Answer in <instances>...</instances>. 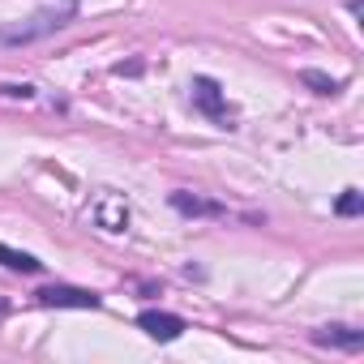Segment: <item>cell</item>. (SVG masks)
<instances>
[{"label": "cell", "mask_w": 364, "mask_h": 364, "mask_svg": "<svg viewBox=\"0 0 364 364\" xmlns=\"http://www.w3.org/2000/svg\"><path fill=\"white\" fill-rule=\"evenodd\" d=\"M73 9H77V0H65L60 9H39L31 22H22V26H9V31H0V43H14V48H18V43H35V39L52 35V31L69 26Z\"/></svg>", "instance_id": "cell-1"}, {"label": "cell", "mask_w": 364, "mask_h": 364, "mask_svg": "<svg viewBox=\"0 0 364 364\" xmlns=\"http://www.w3.org/2000/svg\"><path fill=\"white\" fill-rule=\"evenodd\" d=\"M189 90H193L198 112H206L219 129H236V112H232V103H228V95H223V86L215 77H193Z\"/></svg>", "instance_id": "cell-2"}, {"label": "cell", "mask_w": 364, "mask_h": 364, "mask_svg": "<svg viewBox=\"0 0 364 364\" xmlns=\"http://www.w3.org/2000/svg\"><path fill=\"white\" fill-rule=\"evenodd\" d=\"M35 300H39L43 309H99V304H103L95 291H86V287H69V283L39 287V291H35Z\"/></svg>", "instance_id": "cell-3"}, {"label": "cell", "mask_w": 364, "mask_h": 364, "mask_svg": "<svg viewBox=\"0 0 364 364\" xmlns=\"http://www.w3.org/2000/svg\"><path fill=\"white\" fill-rule=\"evenodd\" d=\"M90 219L103 228V232H124L129 228V202L120 193H99V202L90 206Z\"/></svg>", "instance_id": "cell-4"}, {"label": "cell", "mask_w": 364, "mask_h": 364, "mask_svg": "<svg viewBox=\"0 0 364 364\" xmlns=\"http://www.w3.org/2000/svg\"><path fill=\"white\" fill-rule=\"evenodd\" d=\"M137 326H141L154 343H171V338L185 334V317L163 313V309H146V313H137Z\"/></svg>", "instance_id": "cell-5"}, {"label": "cell", "mask_w": 364, "mask_h": 364, "mask_svg": "<svg viewBox=\"0 0 364 364\" xmlns=\"http://www.w3.org/2000/svg\"><path fill=\"white\" fill-rule=\"evenodd\" d=\"M171 206L180 210V215H189V219H223L228 210L219 206V202H206V198H198V193H171Z\"/></svg>", "instance_id": "cell-6"}, {"label": "cell", "mask_w": 364, "mask_h": 364, "mask_svg": "<svg viewBox=\"0 0 364 364\" xmlns=\"http://www.w3.org/2000/svg\"><path fill=\"white\" fill-rule=\"evenodd\" d=\"M313 343L360 351V347H364V330H351V326H321V330H313Z\"/></svg>", "instance_id": "cell-7"}, {"label": "cell", "mask_w": 364, "mask_h": 364, "mask_svg": "<svg viewBox=\"0 0 364 364\" xmlns=\"http://www.w3.org/2000/svg\"><path fill=\"white\" fill-rule=\"evenodd\" d=\"M0 266L5 270H18V274H39L43 262L35 253H22V249H9V245H0Z\"/></svg>", "instance_id": "cell-8"}, {"label": "cell", "mask_w": 364, "mask_h": 364, "mask_svg": "<svg viewBox=\"0 0 364 364\" xmlns=\"http://www.w3.org/2000/svg\"><path fill=\"white\" fill-rule=\"evenodd\" d=\"M300 82L313 86L317 95H338V86H343L338 77H326V73H317V69H300Z\"/></svg>", "instance_id": "cell-9"}, {"label": "cell", "mask_w": 364, "mask_h": 364, "mask_svg": "<svg viewBox=\"0 0 364 364\" xmlns=\"http://www.w3.org/2000/svg\"><path fill=\"white\" fill-rule=\"evenodd\" d=\"M360 210H364V193H360V189H343V193H338V202H334V215L355 219Z\"/></svg>", "instance_id": "cell-10"}, {"label": "cell", "mask_w": 364, "mask_h": 364, "mask_svg": "<svg viewBox=\"0 0 364 364\" xmlns=\"http://www.w3.org/2000/svg\"><path fill=\"white\" fill-rule=\"evenodd\" d=\"M0 95H5V99H35V86H0Z\"/></svg>", "instance_id": "cell-11"}, {"label": "cell", "mask_w": 364, "mask_h": 364, "mask_svg": "<svg viewBox=\"0 0 364 364\" xmlns=\"http://www.w3.org/2000/svg\"><path fill=\"white\" fill-rule=\"evenodd\" d=\"M0 313H5V300H0Z\"/></svg>", "instance_id": "cell-12"}]
</instances>
